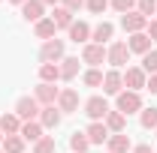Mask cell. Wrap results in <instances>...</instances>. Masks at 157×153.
<instances>
[{
	"label": "cell",
	"instance_id": "9c48e42d",
	"mask_svg": "<svg viewBox=\"0 0 157 153\" xmlns=\"http://www.w3.org/2000/svg\"><path fill=\"white\" fill-rule=\"evenodd\" d=\"M145 81H148V75H145V72H142V66H127V69H124V87H127V90H142V87H145Z\"/></svg>",
	"mask_w": 157,
	"mask_h": 153
},
{
	"label": "cell",
	"instance_id": "74e56055",
	"mask_svg": "<svg viewBox=\"0 0 157 153\" xmlns=\"http://www.w3.org/2000/svg\"><path fill=\"white\" fill-rule=\"evenodd\" d=\"M133 153H154L151 144H133Z\"/></svg>",
	"mask_w": 157,
	"mask_h": 153
},
{
	"label": "cell",
	"instance_id": "d590c367",
	"mask_svg": "<svg viewBox=\"0 0 157 153\" xmlns=\"http://www.w3.org/2000/svg\"><path fill=\"white\" fill-rule=\"evenodd\" d=\"M145 33H148V39H151V42H157V18H151V21H148Z\"/></svg>",
	"mask_w": 157,
	"mask_h": 153
},
{
	"label": "cell",
	"instance_id": "ffe728a7",
	"mask_svg": "<svg viewBox=\"0 0 157 153\" xmlns=\"http://www.w3.org/2000/svg\"><path fill=\"white\" fill-rule=\"evenodd\" d=\"M103 123H106V129H109L112 135H118V132H127V117L121 114V111H115V108H112V111L106 114V120H103Z\"/></svg>",
	"mask_w": 157,
	"mask_h": 153
},
{
	"label": "cell",
	"instance_id": "30bf717a",
	"mask_svg": "<svg viewBox=\"0 0 157 153\" xmlns=\"http://www.w3.org/2000/svg\"><path fill=\"white\" fill-rule=\"evenodd\" d=\"M58 111H60V114H73V111H78V90H73V87H63V90H60Z\"/></svg>",
	"mask_w": 157,
	"mask_h": 153
},
{
	"label": "cell",
	"instance_id": "f546056e",
	"mask_svg": "<svg viewBox=\"0 0 157 153\" xmlns=\"http://www.w3.org/2000/svg\"><path fill=\"white\" fill-rule=\"evenodd\" d=\"M142 72L145 75H157V51L151 48L148 54H142Z\"/></svg>",
	"mask_w": 157,
	"mask_h": 153
},
{
	"label": "cell",
	"instance_id": "f35d334b",
	"mask_svg": "<svg viewBox=\"0 0 157 153\" xmlns=\"http://www.w3.org/2000/svg\"><path fill=\"white\" fill-rule=\"evenodd\" d=\"M42 6H52L55 9V6H60V0H42Z\"/></svg>",
	"mask_w": 157,
	"mask_h": 153
},
{
	"label": "cell",
	"instance_id": "7bdbcfd3",
	"mask_svg": "<svg viewBox=\"0 0 157 153\" xmlns=\"http://www.w3.org/2000/svg\"><path fill=\"white\" fill-rule=\"evenodd\" d=\"M154 15H157V12H154Z\"/></svg>",
	"mask_w": 157,
	"mask_h": 153
},
{
	"label": "cell",
	"instance_id": "5bb4252c",
	"mask_svg": "<svg viewBox=\"0 0 157 153\" xmlns=\"http://www.w3.org/2000/svg\"><path fill=\"white\" fill-rule=\"evenodd\" d=\"M127 48H130V54H148L151 51V39H148V33L142 30V33H133V36L127 39Z\"/></svg>",
	"mask_w": 157,
	"mask_h": 153
},
{
	"label": "cell",
	"instance_id": "5b68a950",
	"mask_svg": "<svg viewBox=\"0 0 157 153\" xmlns=\"http://www.w3.org/2000/svg\"><path fill=\"white\" fill-rule=\"evenodd\" d=\"M112 108H109V102H106V96H91V99H85V114L91 117V123L94 120H106Z\"/></svg>",
	"mask_w": 157,
	"mask_h": 153
},
{
	"label": "cell",
	"instance_id": "4316f807",
	"mask_svg": "<svg viewBox=\"0 0 157 153\" xmlns=\"http://www.w3.org/2000/svg\"><path fill=\"white\" fill-rule=\"evenodd\" d=\"M70 150H73V153H88V150H91L88 135H85V132H73V135H70Z\"/></svg>",
	"mask_w": 157,
	"mask_h": 153
},
{
	"label": "cell",
	"instance_id": "484cf974",
	"mask_svg": "<svg viewBox=\"0 0 157 153\" xmlns=\"http://www.w3.org/2000/svg\"><path fill=\"white\" fill-rule=\"evenodd\" d=\"M24 144L27 141L21 135H3V144L0 147H3V153H24Z\"/></svg>",
	"mask_w": 157,
	"mask_h": 153
},
{
	"label": "cell",
	"instance_id": "8992f818",
	"mask_svg": "<svg viewBox=\"0 0 157 153\" xmlns=\"http://www.w3.org/2000/svg\"><path fill=\"white\" fill-rule=\"evenodd\" d=\"M82 63H88L91 69H100V63H106V45L88 42V45L82 48Z\"/></svg>",
	"mask_w": 157,
	"mask_h": 153
},
{
	"label": "cell",
	"instance_id": "83f0119b",
	"mask_svg": "<svg viewBox=\"0 0 157 153\" xmlns=\"http://www.w3.org/2000/svg\"><path fill=\"white\" fill-rule=\"evenodd\" d=\"M139 123H142V129H157V108H142L139 111Z\"/></svg>",
	"mask_w": 157,
	"mask_h": 153
},
{
	"label": "cell",
	"instance_id": "8fae6325",
	"mask_svg": "<svg viewBox=\"0 0 157 153\" xmlns=\"http://www.w3.org/2000/svg\"><path fill=\"white\" fill-rule=\"evenodd\" d=\"M121 90H124V72H121V69H109V72L103 75V93L118 96Z\"/></svg>",
	"mask_w": 157,
	"mask_h": 153
},
{
	"label": "cell",
	"instance_id": "9a60e30c",
	"mask_svg": "<svg viewBox=\"0 0 157 153\" xmlns=\"http://www.w3.org/2000/svg\"><path fill=\"white\" fill-rule=\"evenodd\" d=\"M112 36H115V24L112 21H100L97 27H91V42H97V45H106Z\"/></svg>",
	"mask_w": 157,
	"mask_h": 153
},
{
	"label": "cell",
	"instance_id": "2e32d148",
	"mask_svg": "<svg viewBox=\"0 0 157 153\" xmlns=\"http://www.w3.org/2000/svg\"><path fill=\"white\" fill-rule=\"evenodd\" d=\"M67 33H70V39H73L76 45H78V42L88 45V42H91V24H88V21H73Z\"/></svg>",
	"mask_w": 157,
	"mask_h": 153
},
{
	"label": "cell",
	"instance_id": "ab89813d",
	"mask_svg": "<svg viewBox=\"0 0 157 153\" xmlns=\"http://www.w3.org/2000/svg\"><path fill=\"white\" fill-rule=\"evenodd\" d=\"M9 3H15V6H21V3H27V0H9Z\"/></svg>",
	"mask_w": 157,
	"mask_h": 153
},
{
	"label": "cell",
	"instance_id": "e575fe53",
	"mask_svg": "<svg viewBox=\"0 0 157 153\" xmlns=\"http://www.w3.org/2000/svg\"><path fill=\"white\" fill-rule=\"evenodd\" d=\"M60 6H63V9H70V12H78V9L85 6V0H60Z\"/></svg>",
	"mask_w": 157,
	"mask_h": 153
},
{
	"label": "cell",
	"instance_id": "4fadbf2b",
	"mask_svg": "<svg viewBox=\"0 0 157 153\" xmlns=\"http://www.w3.org/2000/svg\"><path fill=\"white\" fill-rule=\"evenodd\" d=\"M106 147H109V153H133V141L127 132H118V135H109Z\"/></svg>",
	"mask_w": 157,
	"mask_h": 153
},
{
	"label": "cell",
	"instance_id": "d6986e66",
	"mask_svg": "<svg viewBox=\"0 0 157 153\" xmlns=\"http://www.w3.org/2000/svg\"><path fill=\"white\" fill-rule=\"evenodd\" d=\"M33 33H36L42 42H48V39H55V36H58V27H55V21L45 15V18H39L36 24H33Z\"/></svg>",
	"mask_w": 157,
	"mask_h": 153
},
{
	"label": "cell",
	"instance_id": "7402d4cb",
	"mask_svg": "<svg viewBox=\"0 0 157 153\" xmlns=\"http://www.w3.org/2000/svg\"><path fill=\"white\" fill-rule=\"evenodd\" d=\"M21 138L24 141H30V144H36L39 138H42V123L39 120H27V123H21Z\"/></svg>",
	"mask_w": 157,
	"mask_h": 153
},
{
	"label": "cell",
	"instance_id": "836d02e7",
	"mask_svg": "<svg viewBox=\"0 0 157 153\" xmlns=\"http://www.w3.org/2000/svg\"><path fill=\"white\" fill-rule=\"evenodd\" d=\"M85 6H88L91 15H103V12L109 9V0H85Z\"/></svg>",
	"mask_w": 157,
	"mask_h": 153
},
{
	"label": "cell",
	"instance_id": "4dcf8cb0",
	"mask_svg": "<svg viewBox=\"0 0 157 153\" xmlns=\"http://www.w3.org/2000/svg\"><path fill=\"white\" fill-rule=\"evenodd\" d=\"M136 12L151 21V15L157 12V0H136Z\"/></svg>",
	"mask_w": 157,
	"mask_h": 153
},
{
	"label": "cell",
	"instance_id": "6da1fadb",
	"mask_svg": "<svg viewBox=\"0 0 157 153\" xmlns=\"http://www.w3.org/2000/svg\"><path fill=\"white\" fill-rule=\"evenodd\" d=\"M115 111H121L124 117L142 111V96H139L136 90H121V93L115 96Z\"/></svg>",
	"mask_w": 157,
	"mask_h": 153
},
{
	"label": "cell",
	"instance_id": "b9f144b4",
	"mask_svg": "<svg viewBox=\"0 0 157 153\" xmlns=\"http://www.w3.org/2000/svg\"><path fill=\"white\" fill-rule=\"evenodd\" d=\"M0 153H3V147H0Z\"/></svg>",
	"mask_w": 157,
	"mask_h": 153
},
{
	"label": "cell",
	"instance_id": "7c38bea8",
	"mask_svg": "<svg viewBox=\"0 0 157 153\" xmlns=\"http://www.w3.org/2000/svg\"><path fill=\"white\" fill-rule=\"evenodd\" d=\"M85 135H88V141H91V147H94V144H106L112 132L106 129V123H103V120H94V123H88Z\"/></svg>",
	"mask_w": 157,
	"mask_h": 153
},
{
	"label": "cell",
	"instance_id": "60d3db41",
	"mask_svg": "<svg viewBox=\"0 0 157 153\" xmlns=\"http://www.w3.org/2000/svg\"><path fill=\"white\" fill-rule=\"evenodd\" d=\"M0 144H3V132H0Z\"/></svg>",
	"mask_w": 157,
	"mask_h": 153
},
{
	"label": "cell",
	"instance_id": "1f68e13d",
	"mask_svg": "<svg viewBox=\"0 0 157 153\" xmlns=\"http://www.w3.org/2000/svg\"><path fill=\"white\" fill-rule=\"evenodd\" d=\"M33 153H55V135H42L33 144Z\"/></svg>",
	"mask_w": 157,
	"mask_h": 153
},
{
	"label": "cell",
	"instance_id": "f1b7e54d",
	"mask_svg": "<svg viewBox=\"0 0 157 153\" xmlns=\"http://www.w3.org/2000/svg\"><path fill=\"white\" fill-rule=\"evenodd\" d=\"M103 75H106L103 69H85V72H82V81H85L88 87H103Z\"/></svg>",
	"mask_w": 157,
	"mask_h": 153
},
{
	"label": "cell",
	"instance_id": "cb8c5ba5",
	"mask_svg": "<svg viewBox=\"0 0 157 153\" xmlns=\"http://www.w3.org/2000/svg\"><path fill=\"white\" fill-rule=\"evenodd\" d=\"M39 81L58 84L60 81V63H42V66H39Z\"/></svg>",
	"mask_w": 157,
	"mask_h": 153
},
{
	"label": "cell",
	"instance_id": "603a6c76",
	"mask_svg": "<svg viewBox=\"0 0 157 153\" xmlns=\"http://www.w3.org/2000/svg\"><path fill=\"white\" fill-rule=\"evenodd\" d=\"M48 18L55 21V27H58V30H70V24L76 21V18H73V12H70V9H63V6H55Z\"/></svg>",
	"mask_w": 157,
	"mask_h": 153
},
{
	"label": "cell",
	"instance_id": "d4e9b609",
	"mask_svg": "<svg viewBox=\"0 0 157 153\" xmlns=\"http://www.w3.org/2000/svg\"><path fill=\"white\" fill-rule=\"evenodd\" d=\"M78 75V57H63L60 60V81H73Z\"/></svg>",
	"mask_w": 157,
	"mask_h": 153
},
{
	"label": "cell",
	"instance_id": "d6a6232c",
	"mask_svg": "<svg viewBox=\"0 0 157 153\" xmlns=\"http://www.w3.org/2000/svg\"><path fill=\"white\" fill-rule=\"evenodd\" d=\"M109 6L115 9L118 15H127V12H133V9H136V0H109Z\"/></svg>",
	"mask_w": 157,
	"mask_h": 153
},
{
	"label": "cell",
	"instance_id": "ba28073f",
	"mask_svg": "<svg viewBox=\"0 0 157 153\" xmlns=\"http://www.w3.org/2000/svg\"><path fill=\"white\" fill-rule=\"evenodd\" d=\"M121 27H124V33H130V36H133V33H142V30L148 27V18H145V15H139L136 9H133V12L121 15Z\"/></svg>",
	"mask_w": 157,
	"mask_h": 153
},
{
	"label": "cell",
	"instance_id": "8d00e7d4",
	"mask_svg": "<svg viewBox=\"0 0 157 153\" xmlns=\"http://www.w3.org/2000/svg\"><path fill=\"white\" fill-rule=\"evenodd\" d=\"M145 87L151 90V93L157 96V75H148V81H145Z\"/></svg>",
	"mask_w": 157,
	"mask_h": 153
},
{
	"label": "cell",
	"instance_id": "7a4b0ae2",
	"mask_svg": "<svg viewBox=\"0 0 157 153\" xmlns=\"http://www.w3.org/2000/svg\"><path fill=\"white\" fill-rule=\"evenodd\" d=\"M106 63H112V69H121V72H124V66L130 63V48H127V42H112V45H106Z\"/></svg>",
	"mask_w": 157,
	"mask_h": 153
},
{
	"label": "cell",
	"instance_id": "44dd1931",
	"mask_svg": "<svg viewBox=\"0 0 157 153\" xmlns=\"http://www.w3.org/2000/svg\"><path fill=\"white\" fill-rule=\"evenodd\" d=\"M0 132H3V135H18L21 132V117L15 114V111L0 114Z\"/></svg>",
	"mask_w": 157,
	"mask_h": 153
},
{
	"label": "cell",
	"instance_id": "52a82bcc",
	"mask_svg": "<svg viewBox=\"0 0 157 153\" xmlns=\"http://www.w3.org/2000/svg\"><path fill=\"white\" fill-rule=\"evenodd\" d=\"M58 96H60V87L48 84V81H39L36 90H33V99H36L42 108H45V105H58Z\"/></svg>",
	"mask_w": 157,
	"mask_h": 153
},
{
	"label": "cell",
	"instance_id": "e0dca14e",
	"mask_svg": "<svg viewBox=\"0 0 157 153\" xmlns=\"http://www.w3.org/2000/svg\"><path fill=\"white\" fill-rule=\"evenodd\" d=\"M21 15H24V21H33V24H36L39 18H45L42 0H27V3H21Z\"/></svg>",
	"mask_w": 157,
	"mask_h": 153
},
{
	"label": "cell",
	"instance_id": "ac0fdd59",
	"mask_svg": "<svg viewBox=\"0 0 157 153\" xmlns=\"http://www.w3.org/2000/svg\"><path fill=\"white\" fill-rule=\"evenodd\" d=\"M60 111H58V105H45L42 111H39V123H42V129H58L60 126Z\"/></svg>",
	"mask_w": 157,
	"mask_h": 153
},
{
	"label": "cell",
	"instance_id": "3957f363",
	"mask_svg": "<svg viewBox=\"0 0 157 153\" xmlns=\"http://www.w3.org/2000/svg\"><path fill=\"white\" fill-rule=\"evenodd\" d=\"M67 57L63 54V39H48V42H42V48H39V60L42 63H60V60Z\"/></svg>",
	"mask_w": 157,
	"mask_h": 153
},
{
	"label": "cell",
	"instance_id": "277c9868",
	"mask_svg": "<svg viewBox=\"0 0 157 153\" xmlns=\"http://www.w3.org/2000/svg\"><path fill=\"white\" fill-rule=\"evenodd\" d=\"M39 111H42V105H39L33 96H21L18 102H15V114L21 117V123H27V120H39Z\"/></svg>",
	"mask_w": 157,
	"mask_h": 153
}]
</instances>
